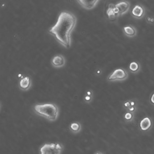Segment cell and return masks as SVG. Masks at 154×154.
<instances>
[{"mask_svg":"<svg viewBox=\"0 0 154 154\" xmlns=\"http://www.w3.org/2000/svg\"><path fill=\"white\" fill-rule=\"evenodd\" d=\"M106 13L110 19H113L119 17L117 10L116 8L115 5H113L112 4H110L109 5V8L107 11Z\"/></svg>","mask_w":154,"mask_h":154,"instance_id":"30bf717a","label":"cell"},{"mask_svg":"<svg viewBox=\"0 0 154 154\" xmlns=\"http://www.w3.org/2000/svg\"><path fill=\"white\" fill-rule=\"evenodd\" d=\"M129 70L132 73H136L140 69V65L136 62H132L129 65Z\"/></svg>","mask_w":154,"mask_h":154,"instance_id":"5bb4252c","label":"cell"},{"mask_svg":"<svg viewBox=\"0 0 154 154\" xmlns=\"http://www.w3.org/2000/svg\"><path fill=\"white\" fill-rule=\"evenodd\" d=\"M128 74L127 72L122 68H118L112 72V74L109 76V81L125 80L127 79Z\"/></svg>","mask_w":154,"mask_h":154,"instance_id":"277c9868","label":"cell"},{"mask_svg":"<svg viewBox=\"0 0 154 154\" xmlns=\"http://www.w3.org/2000/svg\"><path fill=\"white\" fill-rule=\"evenodd\" d=\"M102 74V71L101 70H100V69H98V70H97L96 71V74L97 75H101Z\"/></svg>","mask_w":154,"mask_h":154,"instance_id":"ffe728a7","label":"cell"},{"mask_svg":"<svg viewBox=\"0 0 154 154\" xmlns=\"http://www.w3.org/2000/svg\"><path fill=\"white\" fill-rule=\"evenodd\" d=\"M115 7L117 10L118 16H122L129 11L130 4L127 1H122L116 4Z\"/></svg>","mask_w":154,"mask_h":154,"instance_id":"5b68a950","label":"cell"},{"mask_svg":"<svg viewBox=\"0 0 154 154\" xmlns=\"http://www.w3.org/2000/svg\"><path fill=\"white\" fill-rule=\"evenodd\" d=\"M84 101L86 103L89 104L92 102L93 100V96H88V95L85 94L84 96Z\"/></svg>","mask_w":154,"mask_h":154,"instance_id":"9a60e30c","label":"cell"},{"mask_svg":"<svg viewBox=\"0 0 154 154\" xmlns=\"http://www.w3.org/2000/svg\"><path fill=\"white\" fill-rule=\"evenodd\" d=\"M63 146L59 143H45L40 148V154H61Z\"/></svg>","mask_w":154,"mask_h":154,"instance_id":"3957f363","label":"cell"},{"mask_svg":"<svg viewBox=\"0 0 154 154\" xmlns=\"http://www.w3.org/2000/svg\"><path fill=\"white\" fill-rule=\"evenodd\" d=\"M144 14L145 11L143 7L139 5H135L131 11L132 16L137 19H140L143 18Z\"/></svg>","mask_w":154,"mask_h":154,"instance_id":"8992f818","label":"cell"},{"mask_svg":"<svg viewBox=\"0 0 154 154\" xmlns=\"http://www.w3.org/2000/svg\"><path fill=\"white\" fill-rule=\"evenodd\" d=\"M69 129L72 133H79L82 130V126L78 122H74L70 124L69 125Z\"/></svg>","mask_w":154,"mask_h":154,"instance_id":"4fadbf2b","label":"cell"},{"mask_svg":"<svg viewBox=\"0 0 154 154\" xmlns=\"http://www.w3.org/2000/svg\"><path fill=\"white\" fill-rule=\"evenodd\" d=\"M146 20H147V22L148 23L154 24V17H147Z\"/></svg>","mask_w":154,"mask_h":154,"instance_id":"e0dca14e","label":"cell"},{"mask_svg":"<svg viewBox=\"0 0 154 154\" xmlns=\"http://www.w3.org/2000/svg\"><path fill=\"white\" fill-rule=\"evenodd\" d=\"M128 110H130L131 112H133L135 110V107L134 106H131L128 108Z\"/></svg>","mask_w":154,"mask_h":154,"instance_id":"d6986e66","label":"cell"},{"mask_svg":"<svg viewBox=\"0 0 154 154\" xmlns=\"http://www.w3.org/2000/svg\"><path fill=\"white\" fill-rule=\"evenodd\" d=\"M140 128L142 131H147L152 125V122L151 119L149 117H145L142 119L140 122Z\"/></svg>","mask_w":154,"mask_h":154,"instance_id":"7c38bea8","label":"cell"},{"mask_svg":"<svg viewBox=\"0 0 154 154\" xmlns=\"http://www.w3.org/2000/svg\"><path fill=\"white\" fill-rule=\"evenodd\" d=\"M77 21V18L71 12H61L56 23L49 29V33L60 44L66 48H69L72 45L71 35L75 28Z\"/></svg>","mask_w":154,"mask_h":154,"instance_id":"6da1fadb","label":"cell"},{"mask_svg":"<svg viewBox=\"0 0 154 154\" xmlns=\"http://www.w3.org/2000/svg\"><path fill=\"white\" fill-rule=\"evenodd\" d=\"M94 154H103L101 152H95Z\"/></svg>","mask_w":154,"mask_h":154,"instance_id":"7402d4cb","label":"cell"},{"mask_svg":"<svg viewBox=\"0 0 154 154\" xmlns=\"http://www.w3.org/2000/svg\"><path fill=\"white\" fill-rule=\"evenodd\" d=\"M123 32L126 36L130 38L135 37L137 35V30L136 28L131 25H128L124 27Z\"/></svg>","mask_w":154,"mask_h":154,"instance_id":"8fae6325","label":"cell"},{"mask_svg":"<svg viewBox=\"0 0 154 154\" xmlns=\"http://www.w3.org/2000/svg\"><path fill=\"white\" fill-rule=\"evenodd\" d=\"M51 64L53 66L56 68H61L65 64V59L62 55H57L51 60Z\"/></svg>","mask_w":154,"mask_h":154,"instance_id":"ba28073f","label":"cell"},{"mask_svg":"<svg viewBox=\"0 0 154 154\" xmlns=\"http://www.w3.org/2000/svg\"><path fill=\"white\" fill-rule=\"evenodd\" d=\"M133 114H131V112H127L125 114V119L127 120H131L132 118H133Z\"/></svg>","mask_w":154,"mask_h":154,"instance_id":"2e32d148","label":"cell"},{"mask_svg":"<svg viewBox=\"0 0 154 154\" xmlns=\"http://www.w3.org/2000/svg\"><path fill=\"white\" fill-rule=\"evenodd\" d=\"M32 86V80L29 77H25L21 79L19 82V88L24 91H26Z\"/></svg>","mask_w":154,"mask_h":154,"instance_id":"9c48e42d","label":"cell"},{"mask_svg":"<svg viewBox=\"0 0 154 154\" xmlns=\"http://www.w3.org/2000/svg\"><path fill=\"white\" fill-rule=\"evenodd\" d=\"M77 2L79 3L83 8L85 9L90 10L95 8L97 4L98 3V0H78Z\"/></svg>","mask_w":154,"mask_h":154,"instance_id":"52a82bcc","label":"cell"},{"mask_svg":"<svg viewBox=\"0 0 154 154\" xmlns=\"http://www.w3.org/2000/svg\"><path fill=\"white\" fill-rule=\"evenodd\" d=\"M124 106H125L126 108L128 109L130 106H131V101H126L125 102L124 104Z\"/></svg>","mask_w":154,"mask_h":154,"instance_id":"ac0fdd59","label":"cell"},{"mask_svg":"<svg viewBox=\"0 0 154 154\" xmlns=\"http://www.w3.org/2000/svg\"><path fill=\"white\" fill-rule=\"evenodd\" d=\"M34 110L38 115L45 118L50 122L56 121L59 115V109L55 104L45 103L37 104Z\"/></svg>","mask_w":154,"mask_h":154,"instance_id":"7a4b0ae2","label":"cell"},{"mask_svg":"<svg viewBox=\"0 0 154 154\" xmlns=\"http://www.w3.org/2000/svg\"><path fill=\"white\" fill-rule=\"evenodd\" d=\"M151 101L152 103L154 104V93L151 97Z\"/></svg>","mask_w":154,"mask_h":154,"instance_id":"44dd1931","label":"cell"}]
</instances>
